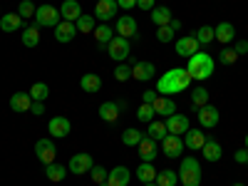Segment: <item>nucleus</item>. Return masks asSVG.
Masks as SVG:
<instances>
[{
    "mask_svg": "<svg viewBox=\"0 0 248 186\" xmlns=\"http://www.w3.org/2000/svg\"><path fill=\"white\" fill-rule=\"evenodd\" d=\"M191 85V75L186 72V67H171L156 79V92L159 94H181L186 87Z\"/></svg>",
    "mask_w": 248,
    "mask_h": 186,
    "instance_id": "obj_1",
    "label": "nucleus"
},
{
    "mask_svg": "<svg viewBox=\"0 0 248 186\" xmlns=\"http://www.w3.org/2000/svg\"><path fill=\"white\" fill-rule=\"evenodd\" d=\"M214 67H216L214 57L209 52H203V50H199L196 55H191L189 60H186V72L191 75V79H199V82L209 79L214 75Z\"/></svg>",
    "mask_w": 248,
    "mask_h": 186,
    "instance_id": "obj_2",
    "label": "nucleus"
},
{
    "mask_svg": "<svg viewBox=\"0 0 248 186\" xmlns=\"http://www.w3.org/2000/svg\"><path fill=\"white\" fill-rule=\"evenodd\" d=\"M179 181L184 186H201V164L194 156H184L179 167Z\"/></svg>",
    "mask_w": 248,
    "mask_h": 186,
    "instance_id": "obj_3",
    "label": "nucleus"
},
{
    "mask_svg": "<svg viewBox=\"0 0 248 186\" xmlns=\"http://www.w3.org/2000/svg\"><path fill=\"white\" fill-rule=\"evenodd\" d=\"M107 55L117 62H124V60H129L132 55V45H129V40L127 37H122V35H114L109 43H107Z\"/></svg>",
    "mask_w": 248,
    "mask_h": 186,
    "instance_id": "obj_4",
    "label": "nucleus"
},
{
    "mask_svg": "<svg viewBox=\"0 0 248 186\" xmlns=\"http://www.w3.org/2000/svg\"><path fill=\"white\" fill-rule=\"evenodd\" d=\"M60 20H62V15L55 5H40L35 10V25L37 28H57Z\"/></svg>",
    "mask_w": 248,
    "mask_h": 186,
    "instance_id": "obj_5",
    "label": "nucleus"
},
{
    "mask_svg": "<svg viewBox=\"0 0 248 186\" xmlns=\"http://www.w3.org/2000/svg\"><path fill=\"white\" fill-rule=\"evenodd\" d=\"M92 167H94V159H92V154H87V152H79V154H75V156L70 159V164H67V171H70V174L82 176V174H90V171H92Z\"/></svg>",
    "mask_w": 248,
    "mask_h": 186,
    "instance_id": "obj_6",
    "label": "nucleus"
},
{
    "mask_svg": "<svg viewBox=\"0 0 248 186\" xmlns=\"http://www.w3.org/2000/svg\"><path fill=\"white\" fill-rule=\"evenodd\" d=\"M174 50H176L179 57H186V60H189L191 55H196V52H199V40H196V35H184V37L174 40Z\"/></svg>",
    "mask_w": 248,
    "mask_h": 186,
    "instance_id": "obj_7",
    "label": "nucleus"
},
{
    "mask_svg": "<svg viewBox=\"0 0 248 186\" xmlns=\"http://www.w3.org/2000/svg\"><path fill=\"white\" fill-rule=\"evenodd\" d=\"M35 154L40 159V164H52L55 161V154H57V147H55V141L52 139H37L35 141Z\"/></svg>",
    "mask_w": 248,
    "mask_h": 186,
    "instance_id": "obj_8",
    "label": "nucleus"
},
{
    "mask_svg": "<svg viewBox=\"0 0 248 186\" xmlns=\"http://www.w3.org/2000/svg\"><path fill=\"white\" fill-rule=\"evenodd\" d=\"M70 132H72V124H70L67 117H52L47 122V134L55 137V139H65Z\"/></svg>",
    "mask_w": 248,
    "mask_h": 186,
    "instance_id": "obj_9",
    "label": "nucleus"
},
{
    "mask_svg": "<svg viewBox=\"0 0 248 186\" xmlns=\"http://www.w3.org/2000/svg\"><path fill=\"white\" fill-rule=\"evenodd\" d=\"M196 117H199V124H201V127H206V129H214L216 124H218V119H221V114H218V109L214 105L199 107L196 109Z\"/></svg>",
    "mask_w": 248,
    "mask_h": 186,
    "instance_id": "obj_10",
    "label": "nucleus"
},
{
    "mask_svg": "<svg viewBox=\"0 0 248 186\" xmlns=\"http://www.w3.org/2000/svg\"><path fill=\"white\" fill-rule=\"evenodd\" d=\"M156 75V67H154V62H147V60H137L134 65H132V79H139V82H149L154 79Z\"/></svg>",
    "mask_w": 248,
    "mask_h": 186,
    "instance_id": "obj_11",
    "label": "nucleus"
},
{
    "mask_svg": "<svg viewBox=\"0 0 248 186\" xmlns=\"http://www.w3.org/2000/svg\"><path fill=\"white\" fill-rule=\"evenodd\" d=\"M167 122V132L169 134H176V137H181V134H186L191 127H189V117L186 114H171V117H167L164 119Z\"/></svg>",
    "mask_w": 248,
    "mask_h": 186,
    "instance_id": "obj_12",
    "label": "nucleus"
},
{
    "mask_svg": "<svg viewBox=\"0 0 248 186\" xmlns=\"http://www.w3.org/2000/svg\"><path fill=\"white\" fill-rule=\"evenodd\" d=\"M161 147H164V154H167L169 159H176L184 154V139L176 137V134H167L161 139Z\"/></svg>",
    "mask_w": 248,
    "mask_h": 186,
    "instance_id": "obj_13",
    "label": "nucleus"
},
{
    "mask_svg": "<svg viewBox=\"0 0 248 186\" xmlns=\"http://www.w3.org/2000/svg\"><path fill=\"white\" fill-rule=\"evenodd\" d=\"M119 5H117V0H99V3L94 5V17L102 20V23H107V20H112L117 15Z\"/></svg>",
    "mask_w": 248,
    "mask_h": 186,
    "instance_id": "obj_14",
    "label": "nucleus"
},
{
    "mask_svg": "<svg viewBox=\"0 0 248 186\" xmlns=\"http://www.w3.org/2000/svg\"><path fill=\"white\" fill-rule=\"evenodd\" d=\"M77 35V25L70 23V20H60L57 28H55V40L57 43H72Z\"/></svg>",
    "mask_w": 248,
    "mask_h": 186,
    "instance_id": "obj_15",
    "label": "nucleus"
},
{
    "mask_svg": "<svg viewBox=\"0 0 248 186\" xmlns=\"http://www.w3.org/2000/svg\"><path fill=\"white\" fill-rule=\"evenodd\" d=\"M117 35L127 37V40L137 37V20L132 15H119L117 17Z\"/></svg>",
    "mask_w": 248,
    "mask_h": 186,
    "instance_id": "obj_16",
    "label": "nucleus"
},
{
    "mask_svg": "<svg viewBox=\"0 0 248 186\" xmlns=\"http://www.w3.org/2000/svg\"><path fill=\"white\" fill-rule=\"evenodd\" d=\"M206 137L201 129H189L184 134V147L186 149H191V152H199V149H203V144H206Z\"/></svg>",
    "mask_w": 248,
    "mask_h": 186,
    "instance_id": "obj_17",
    "label": "nucleus"
},
{
    "mask_svg": "<svg viewBox=\"0 0 248 186\" xmlns=\"http://www.w3.org/2000/svg\"><path fill=\"white\" fill-rule=\"evenodd\" d=\"M129 181H132V171L127 167H114L107 174V184L109 186H129Z\"/></svg>",
    "mask_w": 248,
    "mask_h": 186,
    "instance_id": "obj_18",
    "label": "nucleus"
},
{
    "mask_svg": "<svg viewBox=\"0 0 248 186\" xmlns=\"http://www.w3.org/2000/svg\"><path fill=\"white\" fill-rule=\"evenodd\" d=\"M30 107H32L30 92H15V94H10V109L13 112H30Z\"/></svg>",
    "mask_w": 248,
    "mask_h": 186,
    "instance_id": "obj_19",
    "label": "nucleus"
},
{
    "mask_svg": "<svg viewBox=\"0 0 248 186\" xmlns=\"http://www.w3.org/2000/svg\"><path fill=\"white\" fill-rule=\"evenodd\" d=\"M139 156H141V161H154L156 159V154H159V147H156V141L152 139V137H144L141 141H139Z\"/></svg>",
    "mask_w": 248,
    "mask_h": 186,
    "instance_id": "obj_20",
    "label": "nucleus"
},
{
    "mask_svg": "<svg viewBox=\"0 0 248 186\" xmlns=\"http://www.w3.org/2000/svg\"><path fill=\"white\" fill-rule=\"evenodd\" d=\"M0 30H3V32H17V30H23V17H20L17 13L0 15Z\"/></svg>",
    "mask_w": 248,
    "mask_h": 186,
    "instance_id": "obj_21",
    "label": "nucleus"
},
{
    "mask_svg": "<svg viewBox=\"0 0 248 186\" xmlns=\"http://www.w3.org/2000/svg\"><path fill=\"white\" fill-rule=\"evenodd\" d=\"M119 114H122V109H119L117 102H102V105H99V119L102 122L114 124L119 119Z\"/></svg>",
    "mask_w": 248,
    "mask_h": 186,
    "instance_id": "obj_22",
    "label": "nucleus"
},
{
    "mask_svg": "<svg viewBox=\"0 0 248 186\" xmlns=\"http://www.w3.org/2000/svg\"><path fill=\"white\" fill-rule=\"evenodd\" d=\"M214 32H216V40L221 45H229V43H233L236 40V28H233V23H218L216 28H214Z\"/></svg>",
    "mask_w": 248,
    "mask_h": 186,
    "instance_id": "obj_23",
    "label": "nucleus"
},
{
    "mask_svg": "<svg viewBox=\"0 0 248 186\" xmlns=\"http://www.w3.org/2000/svg\"><path fill=\"white\" fill-rule=\"evenodd\" d=\"M60 15H62V20L77 23V17L82 15V5L77 3V0H65V3L60 5Z\"/></svg>",
    "mask_w": 248,
    "mask_h": 186,
    "instance_id": "obj_24",
    "label": "nucleus"
},
{
    "mask_svg": "<svg viewBox=\"0 0 248 186\" xmlns=\"http://www.w3.org/2000/svg\"><path fill=\"white\" fill-rule=\"evenodd\" d=\"M154 112H156V114H161L164 119L171 117V114H176V105H174V99L159 94V97L154 99Z\"/></svg>",
    "mask_w": 248,
    "mask_h": 186,
    "instance_id": "obj_25",
    "label": "nucleus"
},
{
    "mask_svg": "<svg viewBox=\"0 0 248 186\" xmlns=\"http://www.w3.org/2000/svg\"><path fill=\"white\" fill-rule=\"evenodd\" d=\"M201 152H203V159H206V161H211V164L218 161V159L223 156V147H221L216 139H206V144H203V149H201Z\"/></svg>",
    "mask_w": 248,
    "mask_h": 186,
    "instance_id": "obj_26",
    "label": "nucleus"
},
{
    "mask_svg": "<svg viewBox=\"0 0 248 186\" xmlns=\"http://www.w3.org/2000/svg\"><path fill=\"white\" fill-rule=\"evenodd\" d=\"M79 87L85 90V92H90V94H94V92H99V90H102V77H99V75H94V72L82 75Z\"/></svg>",
    "mask_w": 248,
    "mask_h": 186,
    "instance_id": "obj_27",
    "label": "nucleus"
},
{
    "mask_svg": "<svg viewBox=\"0 0 248 186\" xmlns=\"http://www.w3.org/2000/svg\"><path fill=\"white\" fill-rule=\"evenodd\" d=\"M134 174H137V179H139L141 184L156 181V169H154V164H152V161H141V164H139V169H137Z\"/></svg>",
    "mask_w": 248,
    "mask_h": 186,
    "instance_id": "obj_28",
    "label": "nucleus"
},
{
    "mask_svg": "<svg viewBox=\"0 0 248 186\" xmlns=\"http://www.w3.org/2000/svg\"><path fill=\"white\" fill-rule=\"evenodd\" d=\"M112 37H114V30H112L107 23H102V25H97V28H94V40H97V45H99L102 50H105V45L109 43Z\"/></svg>",
    "mask_w": 248,
    "mask_h": 186,
    "instance_id": "obj_29",
    "label": "nucleus"
},
{
    "mask_svg": "<svg viewBox=\"0 0 248 186\" xmlns=\"http://www.w3.org/2000/svg\"><path fill=\"white\" fill-rule=\"evenodd\" d=\"M167 134H169V132H167V122H159V119L149 122V127H147V137H152L154 141H161Z\"/></svg>",
    "mask_w": 248,
    "mask_h": 186,
    "instance_id": "obj_30",
    "label": "nucleus"
},
{
    "mask_svg": "<svg viewBox=\"0 0 248 186\" xmlns=\"http://www.w3.org/2000/svg\"><path fill=\"white\" fill-rule=\"evenodd\" d=\"M141 139H144V132H139V129H134V127H129V129L122 132V144H124V147H139Z\"/></svg>",
    "mask_w": 248,
    "mask_h": 186,
    "instance_id": "obj_31",
    "label": "nucleus"
},
{
    "mask_svg": "<svg viewBox=\"0 0 248 186\" xmlns=\"http://www.w3.org/2000/svg\"><path fill=\"white\" fill-rule=\"evenodd\" d=\"M23 45L25 47H37L40 45V28L37 25L23 28Z\"/></svg>",
    "mask_w": 248,
    "mask_h": 186,
    "instance_id": "obj_32",
    "label": "nucleus"
},
{
    "mask_svg": "<svg viewBox=\"0 0 248 186\" xmlns=\"http://www.w3.org/2000/svg\"><path fill=\"white\" fill-rule=\"evenodd\" d=\"M152 20H154V25L161 28V25H169L171 23V10L167 5H161V8H154L152 10Z\"/></svg>",
    "mask_w": 248,
    "mask_h": 186,
    "instance_id": "obj_33",
    "label": "nucleus"
},
{
    "mask_svg": "<svg viewBox=\"0 0 248 186\" xmlns=\"http://www.w3.org/2000/svg\"><path fill=\"white\" fill-rule=\"evenodd\" d=\"M156 184H159V186H176V184H179V174L171 171V169L156 171Z\"/></svg>",
    "mask_w": 248,
    "mask_h": 186,
    "instance_id": "obj_34",
    "label": "nucleus"
},
{
    "mask_svg": "<svg viewBox=\"0 0 248 186\" xmlns=\"http://www.w3.org/2000/svg\"><path fill=\"white\" fill-rule=\"evenodd\" d=\"M65 174H67V171H65V167H62V164H55V161H52V164H47V167H45V176H47L50 181H55V184L65 179Z\"/></svg>",
    "mask_w": 248,
    "mask_h": 186,
    "instance_id": "obj_35",
    "label": "nucleus"
},
{
    "mask_svg": "<svg viewBox=\"0 0 248 186\" xmlns=\"http://www.w3.org/2000/svg\"><path fill=\"white\" fill-rule=\"evenodd\" d=\"M94 20H97L94 15H85V13H82V15L77 17V23H75V25H77V32H94V28H97Z\"/></svg>",
    "mask_w": 248,
    "mask_h": 186,
    "instance_id": "obj_36",
    "label": "nucleus"
},
{
    "mask_svg": "<svg viewBox=\"0 0 248 186\" xmlns=\"http://www.w3.org/2000/svg\"><path fill=\"white\" fill-rule=\"evenodd\" d=\"M194 35H196V40H199V45H211L214 40H216V32H214V28H211V25L199 28Z\"/></svg>",
    "mask_w": 248,
    "mask_h": 186,
    "instance_id": "obj_37",
    "label": "nucleus"
},
{
    "mask_svg": "<svg viewBox=\"0 0 248 186\" xmlns=\"http://www.w3.org/2000/svg\"><path fill=\"white\" fill-rule=\"evenodd\" d=\"M47 94H50V87L45 85V82H35V85L30 87V97H32V102H45Z\"/></svg>",
    "mask_w": 248,
    "mask_h": 186,
    "instance_id": "obj_38",
    "label": "nucleus"
},
{
    "mask_svg": "<svg viewBox=\"0 0 248 186\" xmlns=\"http://www.w3.org/2000/svg\"><path fill=\"white\" fill-rule=\"evenodd\" d=\"M203 105H209V92H206L203 87H196L191 92V109H199Z\"/></svg>",
    "mask_w": 248,
    "mask_h": 186,
    "instance_id": "obj_39",
    "label": "nucleus"
},
{
    "mask_svg": "<svg viewBox=\"0 0 248 186\" xmlns=\"http://www.w3.org/2000/svg\"><path fill=\"white\" fill-rule=\"evenodd\" d=\"M154 117H156L154 105H147V102H141V107L137 109V119L144 122V124H149V122H154Z\"/></svg>",
    "mask_w": 248,
    "mask_h": 186,
    "instance_id": "obj_40",
    "label": "nucleus"
},
{
    "mask_svg": "<svg viewBox=\"0 0 248 186\" xmlns=\"http://www.w3.org/2000/svg\"><path fill=\"white\" fill-rule=\"evenodd\" d=\"M114 79H117V82H127V79H132V65H127V62H119L117 70H114Z\"/></svg>",
    "mask_w": 248,
    "mask_h": 186,
    "instance_id": "obj_41",
    "label": "nucleus"
},
{
    "mask_svg": "<svg viewBox=\"0 0 248 186\" xmlns=\"http://www.w3.org/2000/svg\"><path fill=\"white\" fill-rule=\"evenodd\" d=\"M236 60H238V55H236L233 47H223L221 55H218V62H221V65H226V67H229V65H236Z\"/></svg>",
    "mask_w": 248,
    "mask_h": 186,
    "instance_id": "obj_42",
    "label": "nucleus"
},
{
    "mask_svg": "<svg viewBox=\"0 0 248 186\" xmlns=\"http://www.w3.org/2000/svg\"><path fill=\"white\" fill-rule=\"evenodd\" d=\"M174 30H171V25H161L159 30H156V40L159 43H174Z\"/></svg>",
    "mask_w": 248,
    "mask_h": 186,
    "instance_id": "obj_43",
    "label": "nucleus"
},
{
    "mask_svg": "<svg viewBox=\"0 0 248 186\" xmlns=\"http://www.w3.org/2000/svg\"><path fill=\"white\" fill-rule=\"evenodd\" d=\"M35 5L30 3V0H20V5H17V15L20 17H35Z\"/></svg>",
    "mask_w": 248,
    "mask_h": 186,
    "instance_id": "obj_44",
    "label": "nucleus"
},
{
    "mask_svg": "<svg viewBox=\"0 0 248 186\" xmlns=\"http://www.w3.org/2000/svg\"><path fill=\"white\" fill-rule=\"evenodd\" d=\"M107 174H109V171H105V167H97V164H94L92 171H90V179L99 186V184H105V181H107Z\"/></svg>",
    "mask_w": 248,
    "mask_h": 186,
    "instance_id": "obj_45",
    "label": "nucleus"
},
{
    "mask_svg": "<svg viewBox=\"0 0 248 186\" xmlns=\"http://www.w3.org/2000/svg\"><path fill=\"white\" fill-rule=\"evenodd\" d=\"M233 50H236V55L241 57V55H248V40H233Z\"/></svg>",
    "mask_w": 248,
    "mask_h": 186,
    "instance_id": "obj_46",
    "label": "nucleus"
},
{
    "mask_svg": "<svg viewBox=\"0 0 248 186\" xmlns=\"http://www.w3.org/2000/svg\"><path fill=\"white\" fill-rule=\"evenodd\" d=\"M30 112H32L35 117H40V114H45V102H32V107H30Z\"/></svg>",
    "mask_w": 248,
    "mask_h": 186,
    "instance_id": "obj_47",
    "label": "nucleus"
},
{
    "mask_svg": "<svg viewBox=\"0 0 248 186\" xmlns=\"http://www.w3.org/2000/svg\"><path fill=\"white\" fill-rule=\"evenodd\" d=\"M141 97H144V102H147V105H154V99L159 97V92H156V90H147Z\"/></svg>",
    "mask_w": 248,
    "mask_h": 186,
    "instance_id": "obj_48",
    "label": "nucleus"
},
{
    "mask_svg": "<svg viewBox=\"0 0 248 186\" xmlns=\"http://www.w3.org/2000/svg\"><path fill=\"white\" fill-rule=\"evenodd\" d=\"M117 5L122 10H132V8H137V0H117Z\"/></svg>",
    "mask_w": 248,
    "mask_h": 186,
    "instance_id": "obj_49",
    "label": "nucleus"
},
{
    "mask_svg": "<svg viewBox=\"0 0 248 186\" xmlns=\"http://www.w3.org/2000/svg\"><path fill=\"white\" fill-rule=\"evenodd\" d=\"M137 8H141V10H154V0H137Z\"/></svg>",
    "mask_w": 248,
    "mask_h": 186,
    "instance_id": "obj_50",
    "label": "nucleus"
},
{
    "mask_svg": "<svg viewBox=\"0 0 248 186\" xmlns=\"http://www.w3.org/2000/svg\"><path fill=\"white\" fill-rule=\"evenodd\" d=\"M233 159H236L238 164H246V159H248V149H238V152L233 154Z\"/></svg>",
    "mask_w": 248,
    "mask_h": 186,
    "instance_id": "obj_51",
    "label": "nucleus"
},
{
    "mask_svg": "<svg viewBox=\"0 0 248 186\" xmlns=\"http://www.w3.org/2000/svg\"><path fill=\"white\" fill-rule=\"evenodd\" d=\"M169 25H171V30L176 32V30H181V20H174V17H171V23H169Z\"/></svg>",
    "mask_w": 248,
    "mask_h": 186,
    "instance_id": "obj_52",
    "label": "nucleus"
},
{
    "mask_svg": "<svg viewBox=\"0 0 248 186\" xmlns=\"http://www.w3.org/2000/svg\"><path fill=\"white\" fill-rule=\"evenodd\" d=\"M117 105H119V109L124 112V109H127V99H117Z\"/></svg>",
    "mask_w": 248,
    "mask_h": 186,
    "instance_id": "obj_53",
    "label": "nucleus"
},
{
    "mask_svg": "<svg viewBox=\"0 0 248 186\" xmlns=\"http://www.w3.org/2000/svg\"><path fill=\"white\" fill-rule=\"evenodd\" d=\"M144 186H159V184L156 181H149V184H144Z\"/></svg>",
    "mask_w": 248,
    "mask_h": 186,
    "instance_id": "obj_54",
    "label": "nucleus"
},
{
    "mask_svg": "<svg viewBox=\"0 0 248 186\" xmlns=\"http://www.w3.org/2000/svg\"><path fill=\"white\" fill-rule=\"evenodd\" d=\"M246 149H248V134H246Z\"/></svg>",
    "mask_w": 248,
    "mask_h": 186,
    "instance_id": "obj_55",
    "label": "nucleus"
},
{
    "mask_svg": "<svg viewBox=\"0 0 248 186\" xmlns=\"http://www.w3.org/2000/svg\"><path fill=\"white\" fill-rule=\"evenodd\" d=\"M99 186H109V184H107V181H105V184H99Z\"/></svg>",
    "mask_w": 248,
    "mask_h": 186,
    "instance_id": "obj_56",
    "label": "nucleus"
},
{
    "mask_svg": "<svg viewBox=\"0 0 248 186\" xmlns=\"http://www.w3.org/2000/svg\"><path fill=\"white\" fill-rule=\"evenodd\" d=\"M233 186H246V184H233Z\"/></svg>",
    "mask_w": 248,
    "mask_h": 186,
    "instance_id": "obj_57",
    "label": "nucleus"
},
{
    "mask_svg": "<svg viewBox=\"0 0 248 186\" xmlns=\"http://www.w3.org/2000/svg\"><path fill=\"white\" fill-rule=\"evenodd\" d=\"M246 167H248V159H246Z\"/></svg>",
    "mask_w": 248,
    "mask_h": 186,
    "instance_id": "obj_58",
    "label": "nucleus"
},
{
    "mask_svg": "<svg viewBox=\"0 0 248 186\" xmlns=\"http://www.w3.org/2000/svg\"><path fill=\"white\" fill-rule=\"evenodd\" d=\"M97 3H99V0H97Z\"/></svg>",
    "mask_w": 248,
    "mask_h": 186,
    "instance_id": "obj_59",
    "label": "nucleus"
},
{
    "mask_svg": "<svg viewBox=\"0 0 248 186\" xmlns=\"http://www.w3.org/2000/svg\"><path fill=\"white\" fill-rule=\"evenodd\" d=\"M0 15H3V13H0Z\"/></svg>",
    "mask_w": 248,
    "mask_h": 186,
    "instance_id": "obj_60",
    "label": "nucleus"
}]
</instances>
